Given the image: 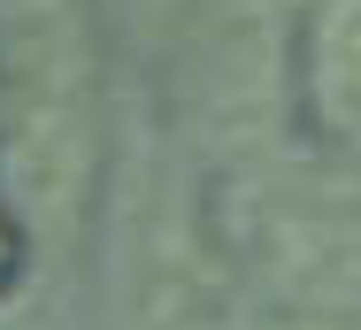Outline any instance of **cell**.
I'll return each instance as SVG.
<instances>
[{"label": "cell", "instance_id": "1", "mask_svg": "<svg viewBox=\"0 0 361 330\" xmlns=\"http://www.w3.org/2000/svg\"><path fill=\"white\" fill-rule=\"evenodd\" d=\"M0 116H8V177L23 215L62 223L85 200L92 161V85L70 0H23L0 47Z\"/></svg>", "mask_w": 361, "mask_h": 330}, {"label": "cell", "instance_id": "2", "mask_svg": "<svg viewBox=\"0 0 361 330\" xmlns=\"http://www.w3.org/2000/svg\"><path fill=\"white\" fill-rule=\"evenodd\" d=\"M300 108L331 154L361 161V0H315L300 23Z\"/></svg>", "mask_w": 361, "mask_h": 330}]
</instances>
